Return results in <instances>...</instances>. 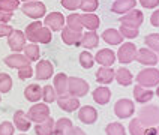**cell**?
I'll use <instances>...</instances> for the list:
<instances>
[{"mask_svg":"<svg viewBox=\"0 0 159 135\" xmlns=\"http://www.w3.org/2000/svg\"><path fill=\"white\" fill-rule=\"evenodd\" d=\"M98 45H99V36H98L96 32L89 30L86 33H83L81 41H80V47H81V48L92 50V48H96Z\"/></svg>","mask_w":159,"mask_h":135,"instance_id":"obj_25","label":"cell"},{"mask_svg":"<svg viewBox=\"0 0 159 135\" xmlns=\"http://www.w3.org/2000/svg\"><path fill=\"white\" fill-rule=\"evenodd\" d=\"M68 75L63 74V72H59L54 75L53 80V87L57 93V96H62V95H66L68 93Z\"/></svg>","mask_w":159,"mask_h":135,"instance_id":"obj_22","label":"cell"},{"mask_svg":"<svg viewBox=\"0 0 159 135\" xmlns=\"http://www.w3.org/2000/svg\"><path fill=\"white\" fill-rule=\"evenodd\" d=\"M66 26L71 27L72 30H77V32H81L84 27L81 24V14H75L72 12L66 17Z\"/></svg>","mask_w":159,"mask_h":135,"instance_id":"obj_34","label":"cell"},{"mask_svg":"<svg viewBox=\"0 0 159 135\" xmlns=\"http://www.w3.org/2000/svg\"><path fill=\"white\" fill-rule=\"evenodd\" d=\"M92 98L98 105H107L111 99V90L107 86H99L92 92Z\"/></svg>","mask_w":159,"mask_h":135,"instance_id":"obj_20","label":"cell"},{"mask_svg":"<svg viewBox=\"0 0 159 135\" xmlns=\"http://www.w3.org/2000/svg\"><path fill=\"white\" fill-rule=\"evenodd\" d=\"M42 26H44V23H41L39 20H35V21H32L30 24H27L26 32H24V33H26V38H27L29 35H32L33 32H36V30H38L39 27H42Z\"/></svg>","mask_w":159,"mask_h":135,"instance_id":"obj_46","label":"cell"},{"mask_svg":"<svg viewBox=\"0 0 159 135\" xmlns=\"http://www.w3.org/2000/svg\"><path fill=\"white\" fill-rule=\"evenodd\" d=\"M156 95H158V98H159V84H158V89H156Z\"/></svg>","mask_w":159,"mask_h":135,"instance_id":"obj_53","label":"cell"},{"mask_svg":"<svg viewBox=\"0 0 159 135\" xmlns=\"http://www.w3.org/2000/svg\"><path fill=\"white\" fill-rule=\"evenodd\" d=\"M60 32H62V41L66 45H80L81 36H83L81 32L72 30L71 27H68V26H65Z\"/></svg>","mask_w":159,"mask_h":135,"instance_id":"obj_21","label":"cell"},{"mask_svg":"<svg viewBox=\"0 0 159 135\" xmlns=\"http://www.w3.org/2000/svg\"><path fill=\"white\" fill-rule=\"evenodd\" d=\"M56 99H57V93H56L53 86L42 87V101L45 104H53V102H56Z\"/></svg>","mask_w":159,"mask_h":135,"instance_id":"obj_37","label":"cell"},{"mask_svg":"<svg viewBox=\"0 0 159 135\" xmlns=\"http://www.w3.org/2000/svg\"><path fill=\"white\" fill-rule=\"evenodd\" d=\"M135 113V104L134 101L128 98L119 99L117 102L114 104V114L120 120H125V119H131Z\"/></svg>","mask_w":159,"mask_h":135,"instance_id":"obj_7","label":"cell"},{"mask_svg":"<svg viewBox=\"0 0 159 135\" xmlns=\"http://www.w3.org/2000/svg\"><path fill=\"white\" fill-rule=\"evenodd\" d=\"M135 60L147 68V66H155L159 62V57L158 53L152 51L150 48H140L138 53H137V59Z\"/></svg>","mask_w":159,"mask_h":135,"instance_id":"obj_13","label":"cell"},{"mask_svg":"<svg viewBox=\"0 0 159 135\" xmlns=\"http://www.w3.org/2000/svg\"><path fill=\"white\" fill-rule=\"evenodd\" d=\"M17 8H20V0H0V11L14 12Z\"/></svg>","mask_w":159,"mask_h":135,"instance_id":"obj_42","label":"cell"},{"mask_svg":"<svg viewBox=\"0 0 159 135\" xmlns=\"http://www.w3.org/2000/svg\"><path fill=\"white\" fill-rule=\"evenodd\" d=\"M56 102H57L59 108H62L63 111H66V113H74V111H77L81 107L80 98H75V96H72L69 93L62 95V96H57Z\"/></svg>","mask_w":159,"mask_h":135,"instance_id":"obj_10","label":"cell"},{"mask_svg":"<svg viewBox=\"0 0 159 135\" xmlns=\"http://www.w3.org/2000/svg\"><path fill=\"white\" fill-rule=\"evenodd\" d=\"M27 39L33 44H50L51 39H53V32L48 29V27H39L36 32H33L32 35L27 36Z\"/></svg>","mask_w":159,"mask_h":135,"instance_id":"obj_14","label":"cell"},{"mask_svg":"<svg viewBox=\"0 0 159 135\" xmlns=\"http://www.w3.org/2000/svg\"><path fill=\"white\" fill-rule=\"evenodd\" d=\"M26 33L21 30H14L11 35L8 36V45L12 50V53H20L23 51V48L26 47Z\"/></svg>","mask_w":159,"mask_h":135,"instance_id":"obj_12","label":"cell"},{"mask_svg":"<svg viewBox=\"0 0 159 135\" xmlns=\"http://www.w3.org/2000/svg\"><path fill=\"white\" fill-rule=\"evenodd\" d=\"M12 32H14L12 26H9V24H0V38L9 36Z\"/></svg>","mask_w":159,"mask_h":135,"instance_id":"obj_48","label":"cell"},{"mask_svg":"<svg viewBox=\"0 0 159 135\" xmlns=\"http://www.w3.org/2000/svg\"><path fill=\"white\" fill-rule=\"evenodd\" d=\"M120 35L126 38V39H135L137 36L140 35V29H134V27H128V26H122L120 24Z\"/></svg>","mask_w":159,"mask_h":135,"instance_id":"obj_41","label":"cell"},{"mask_svg":"<svg viewBox=\"0 0 159 135\" xmlns=\"http://www.w3.org/2000/svg\"><path fill=\"white\" fill-rule=\"evenodd\" d=\"M99 6V0H81V3H80V9L83 11V12H95Z\"/></svg>","mask_w":159,"mask_h":135,"instance_id":"obj_40","label":"cell"},{"mask_svg":"<svg viewBox=\"0 0 159 135\" xmlns=\"http://www.w3.org/2000/svg\"><path fill=\"white\" fill-rule=\"evenodd\" d=\"M23 14L29 18H33V20H39L47 15V8L42 2L35 0V2H26L23 6H21Z\"/></svg>","mask_w":159,"mask_h":135,"instance_id":"obj_6","label":"cell"},{"mask_svg":"<svg viewBox=\"0 0 159 135\" xmlns=\"http://www.w3.org/2000/svg\"><path fill=\"white\" fill-rule=\"evenodd\" d=\"M105 134L107 135H126V129L122 123L119 122H113V123H108L105 126Z\"/></svg>","mask_w":159,"mask_h":135,"instance_id":"obj_35","label":"cell"},{"mask_svg":"<svg viewBox=\"0 0 159 135\" xmlns=\"http://www.w3.org/2000/svg\"><path fill=\"white\" fill-rule=\"evenodd\" d=\"M114 69L111 68V66H101L96 72V81L99 84H111L113 80H114Z\"/></svg>","mask_w":159,"mask_h":135,"instance_id":"obj_24","label":"cell"},{"mask_svg":"<svg viewBox=\"0 0 159 135\" xmlns=\"http://www.w3.org/2000/svg\"><path fill=\"white\" fill-rule=\"evenodd\" d=\"M137 2L146 9H156L159 6V0H137Z\"/></svg>","mask_w":159,"mask_h":135,"instance_id":"obj_47","label":"cell"},{"mask_svg":"<svg viewBox=\"0 0 159 135\" xmlns=\"http://www.w3.org/2000/svg\"><path fill=\"white\" fill-rule=\"evenodd\" d=\"M144 44L147 48H150L152 51L159 53V33H149L144 39Z\"/></svg>","mask_w":159,"mask_h":135,"instance_id":"obj_36","label":"cell"},{"mask_svg":"<svg viewBox=\"0 0 159 135\" xmlns=\"http://www.w3.org/2000/svg\"><path fill=\"white\" fill-rule=\"evenodd\" d=\"M90 90V86L86 80L80 77H69L68 78V93L75 96V98H83L86 96Z\"/></svg>","mask_w":159,"mask_h":135,"instance_id":"obj_4","label":"cell"},{"mask_svg":"<svg viewBox=\"0 0 159 135\" xmlns=\"http://www.w3.org/2000/svg\"><path fill=\"white\" fill-rule=\"evenodd\" d=\"M153 98H155V92L152 89L141 87L140 84H137V86L134 87V99H135V102L144 105V104H149Z\"/></svg>","mask_w":159,"mask_h":135,"instance_id":"obj_18","label":"cell"},{"mask_svg":"<svg viewBox=\"0 0 159 135\" xmlns=\"http://www.w3.org/2000/svg\"><path fill=\"white\" fill-rule=\"evenodd\" d=\"M11 20H12V12L0 11V24H8Z\"/></svg>","mask_w":159,"mask_h":135,"instance_id":"obj_49","label":"cell"},{"mask_svg":"<svg viewBox=\"0 0 159 135\" xmlns=\"http://www.w3.org/2000/svg\"><path fill=\"white\" fill-rule=\"evenodd\" d=\"M137 53H138L137 45L132 42H125V44H120V48L116 54V57L122 65H129L137 59Z\"/></svg>","mask_w":159,"mask_h":135,"instance_id":"obj_5","label":"cell"},{"mask_svg":"<svg viewBox=\"0 0 159 135\" xmlns=\"http://www.w3.org/2000/svg\"><path fill=\"white\" fill-rule=\"evenodd\" d=\"M60 3H62L63 8L68 9V11H77V9H80L81 0H60Z\"/></svg>","mask_w":159,"mask_h":135,"instance_id":"obj_45","label":"cell"},{"mask_svg":"<svg viewBox=\"0 0 159 135\" xmlns=\"http://www.w3.org/2000/svg\"><path fill=\"white\" fill-rule=\"evenodd\" d=\"M114 80L120 84V86H123V87H128V86H131L134 81V77L131 71L128 69V68H123V66H120L117 71L114 72Z\"/></svg>","mask_w":159,"mask_h":135,"instance_id":"obj_27","label":"cell"},{"mask_svg":"<svg viewBox=\"0 0 159 135\" xmlns=\"http://www.w3.org/2000/svg\"><path fill=\"white\" fill-rule=\"evenodd\" d=\"M18 135H27V134H18Z\"/></svg>","mask_w":159,"mask_h":135,"instance_id":"obj_56","label":"cell"},{"mask_svg":"<svg viewBox=\"0 0 159 135\" xmlns=\"http://www.w3.org/2000/svg\"><path fill=\"white\" fill-rule=\"evenodd\" d=\"M24 98L29 101V102H39L42 99V87L39 84H29L26 89H24Z\"/></svg>","mask_w":159,"mask_h":135,"instance_id":"obj_26","label":"cell"},{"mask_svg":"<svg viewBox=\"0 0 159 135\" xmlns=\"http://www.w3.org/2000/svg\"><path fill=\"white\" fill-rule=\"evenodd\" d=\"M101 36L108 45H120L123 42V36L120 35L117 29H107Z\"/></svg>","mask_w":159,"mask_h":135,"instance_id":"obj_30","label":"cell"},{"mask_svg":"<svg viewBox=\"0 0 159 135\" xmlns=\"http://www.w3.org/2000/svg\"><path fill=\"white\" fill-rule=\"evenodd\" d=\"M137 84H140L141 87L152 89V87H158L159 84V69L153 66H147L146 69L138 72V75L135 77Z\"/></svg>","mask_w":159,"mask_h":135,"instance_id":"obj_2","label":"cell"},{"mask_svg":"<svg viewBox=\"0 0 159 135\" xmlns=\"http://www.w3.org/2000/svg\"><path fill=\"white\" fill-rule=\"evenodd\" d=\"M78 119L86 125H93L98 120V111L92 105H84L78 108Z\"/></svg>","mask_w":159,"mask_h":135,"instance_id":"obj_17","label":"cell"},{"mask_svg":"<svg viewBox=\"0 0 159 135\" xmlns=\"http://www.w3.org/2000/svg\"><path fill=\"white\" fill-rule=\"evenodd\" d=\"M23 53H24V56L27 57V60H30V62H38V60H39V57H41L39 45L33 44V42L26 44V47L23 48Z\"/></svg>","mask_w":159,"mask_h":135,"instance_id":"obj_32","label":"cell"},{"mask_svg":"<svg viewBox=\"0 0 159 135\" xmlns=\"http://www.w3.org/2000/svg\"><path fill=\"white\" fill-rule=\"evenodd\" d=\"M68 135H87V134H86L81 128H78V126H74V128L71 129V132H69Z\"/></svg>","mask_w":159,"mask_h":135,"instance_id":"obj_52","label":"cell"},{"mask_svg":"<svg viewBox=\"0 0 159 135\" xmlns=\"http://www.w3.org/2000/svg\"><path fill=\"white\" fill-rule=\"evenodd\" d=\"M72 128H74V123L71 122V119L62 117L54 122V135H68Z\"/></svg>","mask_w":159,"mask_h":135,"instance_id":"obj_29","label":"cell"},{"mask_svg":"<svg viewBox=\"0 0 159 135\" xmlns=\"http://www.w3.org/2000/svg\"><path fill=\"white\" fill-rule=\"evenodd\" d=\"M15 126L12 122H2L0 123V135H14Z\"/></svg>","mask_w":159,"mask_h":135,"instance_id":"obj_44","label":"cell"},{"mask_svg":"<svg viewBox=\"0 0 159 135\" xmlns=\"http://www.w3.org/2000/svg\"><path fill=\"white\" fill-rule=\"evenodd\" d=\"M144 21V15L140 9H131L129 12H126L123 15H120V24L128 27H134V29H140V26Z\"/></svg>","mask_w":159,"mask_h":135,"instance_id":"obj_8","label":"cell"},{"mask_svg":"<svg viewBox=\"0 0 159 135\" xmlns=\"http://www.w3.org/2000/svg\"><path fill=\"white\" fill-rule=\"evenodd\" d=\"M5 65L9 66V68H12V69H21V68H24L27 65H30V60H27V57L24 54H20V53H12L6 56L5 57Z\"/></svg>","mask_w":159,"mask_h":135,"instance_id":"obj_15","label":"cell"},{"mask_svg":"<svg viewBox=\"0 0 159 135\" xmlns=\"http://www.w3.org/2000/svg\"><path fill=\"white\" fill-rule=\"evenodd\" d=\"M51 116L50 113V107L45 102H36L27 111V117L33 122V123H42L48 117Z\"/></svg>","mask_w":159,"mask_h":135,"instance_id":"obj_3","label":"cell"},{"mask_svg":"<svg viewBox=\"0 0 159 135\" xmlns=\"http://www.w3.org/2000/svg\"><path fill=\"white\" fill-rule=\"evenodd\" d=\"M12 78L9 77L8 74L0 72V93H8L12 89Z\"/></svg>","mask_w":159,"mask_h":135,"instance_id":"obj_38","label":"cell"},{"mask_svg":"<svg viewBox=\"0 0 159 135\" xmlns=\"http://www.w3.org/2000/svg\"><path fill=\"white\" fill-rule=\"evenodd\" d=\"M35 75V69L30 66V65H27L24 68H21V69H18V78L23 81L29 80V78H32Z\"/></svg>","mask_w":159,"mask_h":135,"instance_id":"obj_43","label":"cell"},{"mask_svg":"<svg viewBox=\"0 0 159 135\" xmlns=\"http://www.w3.org/2000/svg\"><path fill=\"white\" fill-rule=\"evenodd\" d=\"M20 2H24L26 3V2H35V0H20Z\"/></svg>","mask_w":159,"mask_h":135,"instance_id":"obj_54","label":"cell"},{"mask_svg":"<svg viewBox=\"0 0 159 135\" xmlns=\"http://www.w3.org/2000/svg\"><path fill=\"white\" fill-rule=\"evenodd\" d=\"M150 24L153 27H159V8L155 9V12H152V15H150Z\"/></svg>","mask_w":159,"mask_h":135,"instance_id":"obj_50","label":"cell"},{"mask_svg":"<svg viewBox=\"0 0 159 135\" xmlns=\"http://www.w3.org/2000/svg\"><path fill=\"white\" fill-rule=\"evenodd\" d=\"M137 119L140 120L144 128H150V126L159 125V107L153 104H144V107L140 108Z\"/></svg>","mask_w":159,"mask_h":135,"instance_id":"obj_1","label":"cell"},{"mask_svg":"<svg viewBox=\"0 0 159 135\" xmlns=\"http://www.w3.org/2000/svg\"><path fill=\"white\" fill-rule=\"evenodd\" d=\"M0 95H2V93H0ZM0 102H2V96H0Z\"/></svg>","mask_w":159,"mask_h":135,"instance_id":"obj_55","label":"cell"},{"mask_svg":"<svg viewBox=\"0 0 159 135\" xmlns=\"http://www.w3.org/2000/svg\"><path fill=\"white\" fill-rule=\"evenodd\" d=\"M78 60H80V65H81L83 69H90V68H93V65H95V56L90 53L89 50H84V51L80 53Z\"/></svg>","mask_w":159,"mask_h":135,"instance_id":"obj_33","label":"cell"},{"mask_svg":"<svg viewBox=\"0 0 159 135\" xmlns=\"http://www.w3.org/2000/svg\"><path fill=\"white\" fill-rule=\"evenodd\" d=\"M53 75H54V65L50 60H39L36 63V68H35L36 80L39 81L50 80Z\"/></svg>","mask_w":159,"mask_h":135,"instance_id":"obj_11","label":"cell"},{"mask_svg":"<svg viewBox=\"0 0 159 135\" xmlns=\"http://www.w3.org/2000/svg\"><path fill=\"white\" fill-rule=\"evenodd\" d=\"M44 26L48 27L51 32H60L66 26V18L62 12H50L48 15H45Z\"/></svg>","mask_w":159,"mask_h":135,"instance_id":"obj_9","label":"cell"},{"mask_svg":"<svg viewBox=\"0 0 159 135\" xmlns=\"http://www.w3.org/2000/svg\"><path fill=\"white\" fill-rule=\"evenodd\" d=\"M158 126H150V128H146V129H144V135H158Z\"/></svg>","mask_w":159,"mask_h":135,"instance_id":"obj_51","label":"cell"},{"mask_svg":"<svg viewBox=\"0 0 159 135\" xmlns=\"http://www.w3.org/2000/svg\"><path fill=\"white\" fill-rule=\"evenodd\" d=\"M137 3H138L137 0H114V3L111 6V12H114L117 15H123L135 8Z\"/></svg>","mask_w":159,"mask_h":135,"instance_id":"obj_23","label":"cell"},{"mask_svg":"<svg viewBox=\"0 0 159 135\" xmlns=\"http://www.w3.org/2000/svg\"><path fill=\"white\" fill-rule=\"evenodd\" d=\"M116 60H117L116 53L111 48H102L95 56V63H99L101 66H113Z\"/></svg>","mask_w":159,"mask_h":135,"instance_id":"obj_16","label":"cell"},{"mask_svg":"<svg viewBox=\"0 0 159 135\" xmlns=\"http://www.w3.org/2000/svg\"><path fill=\"white\" fill-rule=\"evenodd\" d=\"M144 129L146 128L140 123L138 119H132L129 122V126H128V131H129L131 135H144Z\"/></svg>","mask_w":159,"mask_h":135,"instance_id":"obj_39","label":"cell"},{"mask_svg":"<svg viewBox=\"0 0 159 135\" xmlns=\"http://www.w3.org/2000/svg\"><path fill=\"white\" fill-rule=\"evenodd\" d=\"M54 119L51 116L48 117L42 123H36L35 125V134L36 135H54Z\"/></svg>","mask_w":159,"mask_h":135,"instance_id":"obj_31","label":"cell"},{"mask_svg":"<svg viewBox=\"0 0 159 135\" xmlns=\"http://www.w3.org/2000/svg\"><path fill=\"white\" fill-rule=\"evenodd\" d=\"M14 126L15 129H18L20 132H27L32 126V120L27 117V113H24L23 110H18L14 114Z\"/></svg>","mask_w":159,"mask_h":135,"instance_id":"obj_19","label":"cell"},{"mask_svg":"<svg viewBox=\"0 0 159 135\" xmlns=\"http://www.w3.org/2000/svg\"><path fill=\"white\" fill-rule=\"evenodd\" d=\"M81 24L87 30H93L95 32V30H98V27L101 26V20L93 12H89V14L84 12V14H81Z\"/></svg>","mask_w":159,"mask_h":135,"instance_id":"obj_28","label":"cell"}]
</instances>
